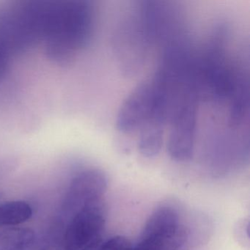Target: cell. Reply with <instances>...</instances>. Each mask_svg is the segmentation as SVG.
<instances>
[{
    "label": "cell",
    "instance_id": "cell-1",
    "mask_svg": "<svg viewBox=\"0 0 250 250\" xmlns=\"http://www.w3.org/2000/svg\"><path fill=\"white\" fill-rule=\"evenodd\" d=\"M187 238L177 210L169 206H161L150 215L134 250H178Z\"/></svg>",
    "mask_w": 250,
    "mask_h": 250
},
{
    "label": "cell",
    "instance_id": "cell-2",
    "mask_svg": "<svg viewBox=\"0 0 250 250\" xmlns=\"http://www.w3.org/2000/svg\"><path fill=\"white\" fill-rule=\"evenodd\" d=\"M106 211L102 200L87 205L70 219L56 250H81L102 241Z\"/></svg>",
    "mask_w": 250,
    "mask_h": 250
},
{
    "label": "cell",
    "instance_id": "cell-6",
    "mask_svg": "<svg viewBox=\"0 0 250 250\" xmlns=\"http://www.w3.org/2000/svg\"><path fill=\"white\" fill-rule=\"evenodd\" d=\"M58 244L51 238L36 236L33 241L24 245L7 250H56Z\"/></svg>",
    "mask_w": 250,
    "mask_h": 250
},
{
    "label": "cell",
    "instance_id": "cell-7",
    "mask_svg": "<svg viewBox=\"0 0 250 250\" xmlns=\"http://www.w3.org/2000/svg\"><path fill=\"white\" fill-rule=\"evenodd\" d=\"M131 241L124 235H115L101 243L96 250H132Z\"/></svg>",
    "mask_w": 250,
    "mask_h": 250
},
{
    "label": "cell",
    "instance_id": "cell-5",
    "mask_svg": "<svg viewBox=\"0 0 250 250\" xmlns=\"http://www.w3.org/2000/svg\"><path fill=\"white\" fill-rule=\"evenodd\" d=\"M37 235L29 228H14L0 232V250H7L24 245Z\"/></svg>",
    "mask_w": 250,
    "mask_h": 250
},
{
    "label": "cell",
    "instance_id": "cell-4",
    "mask_svg": "<svg viewBox=\"0 0 250 250\" xmlns=\"http://www.w3.org/2000/svg\"><path fill=\"white\" fill-rule=\"evenodd\" d=\"M32 216L33 209L26 202L17 200L0 205V227L20 225L27 222Z\"/></svg>",
    "mask_w": 250,
    "mask_h": 250
},
{
    "label": "cell",
    "instance_id": "cell-8",
    "mask_svg": "<svg viewBox=\"0 0 250 250\" xmlns=\"http://www.w3.org/2000/svg\"><path fill=\"white\" fill-rule=\"evenodd\" d=\"M102 242V241L94 243V244H92L91 245L88 246V247H85V248L83 249V250H96Z\"/></svg>",
    "mask_w": 250,
    "mask_h": 250
},
{
    "label": "cell",
    "instance_id": "cell-3",
    "mask_svg": "<svg viewBox=\"0 0 250 250\" xmlns=\"http://www.w3.org/2000/svg\"><path fill=\"white\" fill-rule=\"evenodd\" d=\"M107 177L99 168L80 172L71 181L62 205L67 216L72 217L84 206L102 200L107 188Z\"/></svg>",
    "mask_w": 250,
    "mask_h": 250
}]
</instances>
